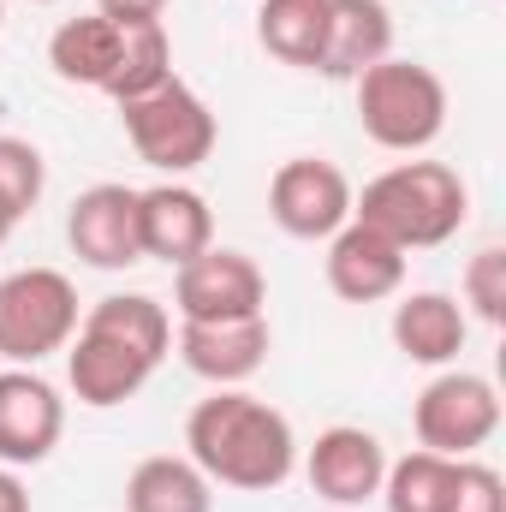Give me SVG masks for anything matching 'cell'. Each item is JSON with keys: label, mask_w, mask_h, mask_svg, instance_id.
I'll return each instance as SVG.
<instances>
[{"label": "cell", "mask_w": 506, "mask_h": 512, "mask_svg": "<svg viewBox=\"0 0 506 512\" xmlns=\"http://www.w3.org/2000/svg\"><path fill=\"white\" fill-rule=\"evenodd\" d=\"M358 84V126L370 143L393 155H417L447 131V84L417 66V60H376L370 72L352 78Z\"/></svg>", "instance_id": "cell-5"}, {"label": "cell", "mask_w": 506, "mask_h": 512, "mask_svg": "<svg viewBox=\"0 0 506 512\" xmlns=\"http://www.w3.org/2000/svg\"><path fill=\"white\" fill-rule=\"evenodd\" d=\"M453 471H459V459H441V453L417 447V453H405V459L387 465L381 501H387V512H447Z\"/></svg>", "instance_id": "cell-21"}, {"label": "cell", "mask_w": 506, "mask_h": 512, "mask_svg": "<svg viewBox=\"0 0 506 512\" xmlns=\"http://www.w3.org/2000/svg\"><path fill=\"white\" fill-rule=\"evenodd\" d=\"M126 512H215V483L191 459L155 453L126 477Z\"/></svg>", "instance_id": "cell-19"}, {"label": "cell", "mask_w": 506, "mask_h": 512, "mask_svg": "<svg viewBox=\"0 0 506 512\" xmlns=\"http://www.w3.org/2000/svg\"><path fill=\"white\" fill-rule=\"evenodd\" d=\"M137 227H143V256H155L167 268H179L215 245V215H209L203 191H191L179 179L137 191Z\"/></svg>", "instance_id": "cell-14"}, {"label": "cell", "mask_w": 506, "mask_h": 512, "mask_svg": "<svg viewBox=\"0 0 506 512\" xmlns=\"http://www.w3.org/2000/svg\"><path fill=\"white\" fill-rule=\"evenodd\" d=\"M465 215H471V191L447 161H399L364 185V197H352V221L376 227L405 256L447 245L465 227Z\"/></svg>", "instance_id": "cell-4"}, {"label": "cell", "mask_w": 506, "mask_h": 512, "mask_svg": "<svg viewBox=\"0 0 506 512\" xmlns=\"http://www.w3.org/2000/svg\"><path fill=\"white\" fill-rule=\"evenodd\" d=\"M0 18H6V0H0Z\"/></svg>", "instance_id": "cell-30"}, {"label": "cell", "mask_w": 506, "mask_h": 512, "mask_svg": "<svg viewBox=\"0 0 506 512\" xmlns=\"http://www.w3.org/2000/svg\"><path fill=\"white\" fill-rule=\"evenodd\" d=\"M352 179L322 155H292L268 179V215L286 239H334L352 221Z\"/></svg>", "instance_id": "cell-9"}, {"label": "cell", "mask_w": 506, "mask_h": 512, "mask_svg": "<svg viewBox=\"0 0 506 512\" xmlns=\"http://www.w3.org/2000/svg\"><path fill=\"white\" fill-rule=\"evenodd\" d=\"M185 459L227 489H280L298 465V435L286 423V411H274L268 399H256L245 387H215L209 399L191 405L185 417Z\"/></svg>", "instance_id": "cell-2"}, {"label": "cell", "mask_w": 506, "mask_h": 512, "mask_svg": "<svg viewBox=\"0 0 506 512\" xmlns=\"http://www.w3.org/2000/svg\"><path fill=\"white\" fill-rule=\"evenodd\" d=\"M322 36H328V0H262V12H256V42L280 66L316 72Z\"/></svg>", "instance_id": "cell-20"}, {"label": "cell", "mask_w": 506, "mask_h": 512, "mask_svg": "<svg viewBox=\"0 0 506 512\" xmlns=\"http://www.w3.org/2000/svg\"><path fill=\"white\" fill-rule=\"evenodd\" d=\"M179 358L191 376L215 387L251 382L268 364V316H239V322H185L179 328Z\"/></svg>", "instance_id": "cell-15"}, {"label": "cell", "mask_w": 506, "mask_h": 512, "mask_svg": "<svg viewBox=\"0 0 506 512\" xmlns=\"http://www.w3.org/2000/svg\"><path fill=\"white\" fill-rule=\"evenodd\" d=\"M78 334V292L60 268H18L0 280V358L42 364Z\"/></svg>", "instance_id": "cell-7"}, {"label": "cell", "mask_w": 506, "mask_h": 512, "mask_svg": "<svg viewBox=\"0 0 506 512\" xmlns=\"http://www.w3.org/2000/svg\"><path fill=\"white\" fill-rule=\"evenodd\" d=\"M173 304L185 322H239V316H262L268 280L245 251L209 245L203 256L173 268Z\"/></svg>", "instance_id": "cell-10"}, {"label": "cell", "mask_w": 506, "mask_h": 512, "mask_svg": "<svg viewBox=\"0 0 506 512\" xmlns=\"http://www.w3.org/2000/svg\"><path fill=\"white\" fill-rule=\"evenodd\" d=\"M120 120H126V137H131V149H137V161H149V167H161L173 179L197 173L215 155V114L179 78L155 84L149 96L120 102Z\"/></svg>", "instance_id": "cell-6"}, {"label": "cell", "mask_w": 506, "mask_h": 512, "mask_svg": "<svg viewBox=\"0 0 506 512\" xmlns=\"http://www.w3.org/2000/svg\"><path fill=\"white\" fill-rule=\"evenodd\" d=\"M72 256L90 268H131L143 262V227H137V191L131 185H90L66 215Z\"/></svg>", "instance_id": "cell-12"}, {"label": "cell", "mask_w": 506, "mask_h": 512, "mask_svg": "<svg viewBox=\"0 0 506 512\" xmlns=\"http://www.w3.org/2000/svg\"><path fill=\"white\" fill-rule=\"evenodd\" d=\"M0 512H30V495H24V483L0 465Z\"/></svg>", "instance_id": "cell-26"}, {"label": "cell", "mask_w": 506, "mask_h": 512, "mask_svg": "<svg viewBox=\"0 0 506 512\" xmlns=\"http://www.w3.org/2000/svg\"><path fill=\"white\" fill-rule=\"evenodd\" d=\"M102 18H120V24H143V18H161L167 0H96Z\"/></svg>", "instance_id": "cell-25"}, {"label": "cell", "mask_w": 506, "mask_h": 512, "mask_svg": "<svg viewBox=\"0 0 506 512\" xmlns=\"http://www.w3.org/2000/svg\"><path fill=\"white\" fill-rule=\"evenodd\" d=\"M304 471H310V489H316L328 507H352L358 512L364 501H376L381 495L387 447H381L370 429H358V423H334V429L316 435Z\"/></svg>", "instance_id": "cell-11"}, {"label": "cell", "mask_w": 506, "mask_h": 512, "mask_svg": "<svg viewBox=\"0 0 506 512\" xmlns=\"http://www.w3.org/2000/svg\"><path fill=\"white\" fill-rule=\"evenodd\" d=\"M447 512H506V483L495 465H477V459H459L453 471V495Z\"/></svg>", "instance_id": "cell-24"}, {"label": "cell", "mask_w": 506, "mask_h": 512, "mask_svg": "<svg viewBox=\"0 0 506 512\" xmlns=\"http://www.w3.org/2000/svg\"><path fill=\"white\" fill-rule=\"evenodd\" d=\"M42 185H48L42 149L24 143V137H0V215H6V221L30 215L36 197H42Z\"/></svg>", "instance_id": "cell-22"}, {"label": "cell", "mask_w": 506, "mask_h": 512, "mask_svg": "<svg viewBox=\"0 0 506 512\" xmlns=\"http://www.w3.org/2000/svg\"><path fill=\"white\" fill-rule=\"evenodd\" d=\"M328 286L346 304H381L405 286V251L393 239H381L376 227L346 221L328 239Z\"/></svg>", "instance_id": "cell-16"}, {"label": "cell", "mask_w": 506, "mask_h": 512, "mask_svg": "<svg viewBox=\"0 0 506 512\" xmlns=\"http://www.w3.org/2000/svg\"><path fill=\"white\" fill-rule=\"evenodd\" d=\"M173 346V322L149 292H114L96 298L78 316V334L66 340V382L78 393V405H126L137 387L161 370Z\"/></svg>", "instance_id": "cell-1"}, {"label": "cell", "mask_w": 506, "mask_h": 512, "mask_svg": "<svg viewBox=\"0 0 506 512\" xmlns=\"http://www.w3.org/2000/svg\"><path fill=\"white\" fill-rule=\"evenodd\" d=\"M411 423H417V441L441 459H471L495 429H501V393L489 376H471V370H447L417 393L411 405Z\"/></svg>", "instance_id": "cell-8"}, {"label": "cell", "mask_w": 506, "mask_h": 512, "mask_svg": "<svg viewBox=\"0 0 506 512\" xmlns=\"http://www.w3.org/2000/svg\"><path fill=\"white\" fill-rule=\"evenodd\" d=\"M465 334H471L465 304L447 298V292H411V298H399V310H393V346H399L411 364H429V370L453 364V358L465 352Z\"/></svg>", "instance_id": "cell-18"}, {"label": "cell", "mask_w": 506, "mask_h": 512, "mask_svg": "<svg viewBox=\"0 0 506 512\" xmlns=\"http://www.w3.org/2000/svg\"><path fill=\"white\" fill-rule=\"evenodd\" d=\"M48 66L66 84H84V90L114 96V102H131V96H149L155 84L173 78V42H167L161 18L120 24V18L84 12V18H66L48 36Z\"/></svg>", "instance_id": "cell-3"}, {"label": "cell", "mask_w": 506, "mask_h": 512, "mask_svg": "<svg viewBox=\"0 0 506 512\" xmlns=\"http://www.w3.org/2000/svg\"><path fill=\"white\" fill-rule=\"evenodd\" d=\"M393 48V12L387 0H328V36H322V78H358Z\"/></svg>", "instance_id": "cell-17"}, {"label": "cell", "mask_w": 506, "mask_h": 512, "mask_svg": "<svg viewBox=\"0 0 506 512\" xmlns=\"http://www.w3.org/2000/svg\"><path fill=\"white\" fill-rule=\"evenodd\" d=\"M328 512H352V507H328Z\"/></svg>", "instance_id": "cell-28"}, {"label": "cell", "mask_w": 506, "mask_h": 512, "mask_svg": "<svg viewBox=\"0 0 506 512\" xmlns=\"http://www.w3.org/2000/svg\"><path fill=\"white\" fill-rule=\"evenodd\" d=\"M36 6H54V0H36Z\"/></svg>", "instance_id": "cell-29"}, {"label": "cell", "mask_w": 506, "mask_h": 512, "mask_svg": "<svg viewBox=\"0 0 506 512\" xmlns=\"http://www.w3.org/2000/svg\"><path fill=\"white\" fill-rule=\"evenodd\" d=\"M66 405L36 370H0V465H42L60 447Z\"/></svg>", "instance_id": "cell-13"}, {"label": "cell", "mask_w": 506, "mask_h": 512, "mask_svg": "<svg viewBox=\"0 0 506 512\" xmlns=\"http://www.w3.org/2000/svg\"><path fill=\"white\" fill-rule=\"evenodd\" d=\"M465 304L483 316V322H506V251L501 245H489V251H477L465 262Z\"/></svg>", "instance_id": "cell-23"}, {"label": "cell", "mask_w": 506, "mask_h": 512, "mask_svg": "<svg viewBox=\"0 0 506 512\" xmlns=\"http://www.w3.org/2000/svg\"><path fill=\"white\" fill-rule=\"evenodd\" d=\"M6 233H12V221H6V215H0V245H6Z\"/></svg>", "instance_id": "cell-27"}]
</instances>
